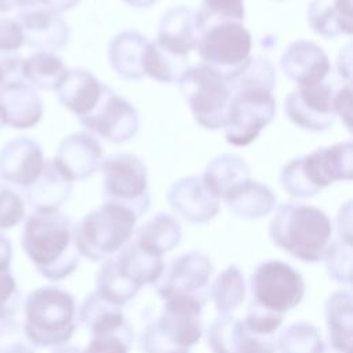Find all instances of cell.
<instances>
[{"label":"cell","mask_w":353,"mask_h":353,"mask_svg":"<svg viewBox=\"0 0 353 353\" xmlns=\"http://www.w3.org/2000/svg\"><path fill=\"white\" fill-rule=\"evenodd\" d=\"M22 248L41 276L61 280L70 274L79 258L73 250V226L59 210L34 211L22 232Z\"/></svg>","instance_id":"cell-1"},{"label":"cell","mask_w":353,"mask_h":353,"mask_svg":"<svg viewBox=\"0 0 353 353\" xmlns=\"http://www.w3.org/2000/svg\"><path fill=\"white\" fill-rule=\"evenodd\" d=\"M331 232V222L323 211L295 203L280 205L270 225L276 244L305 261H317L325 254Z\"/></svg>","instance_id":"cell-2"},{"label":"cell","mask_w":353,"mask_h":353,"mask_svg":"<svg viewBox=\"0 0 353 353\" xmlns=\"http://www.w3.org/2000/svg\"><path fill=\"white\" fill-rule=\"evenodd\" d=\"M23 331L34 346H55L65 343L73 334V296L54 285L32 291L23 305Z\"/></svg>","instance_id":"cell-3"},{"label":"cell","mask_w":353,"mask_h":353,"mask_svg":"<svg viewBox=\"0 0 353 353\" xmlns=\"http://www.w3.org/2000/svg\"><path fill=\"white\" fill-rule=\"evenodd\" d=\"M352 143L342 142L295 159L281 170L283 188L292 196L307 197L323 186L352 176Z\"/></svg>","instance_id":"cell-4"},{"label":"cell","mask_w":353,"mask_h":353,"mask_svg":"<svg viewBox=\"0 0 353 353\" xmlns=\"http://www.w3.org/2000/svg\"><path fill=\"white\" fill-rule=\"evenodd\" d=\"M179 85L194 119L203 127L212 130L225 127L234 95L230 80L200 65L186 69Z\"/></svg>","instance_id":"cell-5"},{"label":"cell","mask_w":353,"mask_h":353,"mask_svg":"<svg viewBox=\"0 0 353 353\" xmlns=\"http://www.w3.org/2000/svg\"><path fill=\"white\" fill-rule=\"evenodd\" d=\"M137 215L114 203H106L90 212L73 229L76 250L91 259H99L120 248L131 236Z\"/></svg>","instance_id":"cell-6"},{"label":"cell","mask_w":353,"mask_h":353,"mask_svg":"<svg viewBox=\"0 0 353 353\" xmlns=\"http://www.w3.org/2000/svg\"><path fill=\"white\" fill-rule=\"evenodd\" d=\"M196 47L203 65L232 80L250 61L251 36L240 22H221L204 28Z\"/></svg>","instance_id":"cell-7"},{"label":"cell","mask_w":353,"mask_h":353,"mask_svg":"<svg viewBox=\"0 0 353 353\" xmlns=\"http://www.w3.org/2000/svg\"><path fill=\"white\" fill-rule=\"evenodd\" d=\"M105 199L108 203L120 204L137 216L146 211L149 196L146 190V168L132 154H114L102 164Z\"/></svg>","instance_id":"cell-8"},{"label":"cell","mask_w":353,"mask_h":353,"mask_svg":"<svg viewBox=\"0 0 353 353\" xmlns=\"http://www.w3.org/2000/svg\"><path fill=\"white\" fill-rule=\"evenodd\" d=\"M272 91L265 88H241L233 95L225 137L229 143L247 145L254 141L259 131L274 114Z\"/></svg>","instance_id":"cell-9"},{"label":"cell","mask_w":353,"mask_h":353,"mask_svg":"<svg viewBox=\"0 0 353 353\" xmlns=\"http://www.w3.org/2000/svg\"><path fill=\"white\" fill-rule=\"evenodd\" d=\"M303 284L299 273L281 262L261 265L252 276L254 306L281 316L302 298Z\"/></svg>","instance_id":"cell-10"},{"label":"cell","mask_w":353,"mask_h":353,"mask_svg":"<svg viewBox=\"0 0 353 353\" xmlns=\"http://www.w3.org/2000/svg\"><path fill=\"white\" fill-rule=\"evenodd\" d=\"M79 121L88 130L113 142H123L134 137L138 130L135 109L106 85H102L99 99Z\"/></svg>","instance_id":"cell-11"},{"label":"cell","mask_w":353,"mask_h":353,"mask_svg":"<svg viewBox=\"0 0 353 353\" xmlns=\"http://www.w3.org/2000/svg\"><path fill=\"white\" fill-rule=\"evenodd\" d=\"M332 87L324 81L299 87L285 98L284 109L298 125L312 131H321L332 125L335 119Z\"/></svg>","instance_id":"cell-12"},{"label":"cell","mask_w":353,"mask_h":353,"mask_svg":"<svg viewBox=\"0 0 353 353\" xmlns=\"http://www.w3.org/2000/svg\"><path fill=\"white\" fill-rule=\"evenodd\" d=\"M44 163L43 149L34 139L14 138L0 150V178L26 189L39 178Z\"/></svg>","instance_id":"cell-13"},{"label":"cell","mask_w":353,"mask_h":353,"mask_svg":"<svg viewBox=\"0 0 353 353\" xmlns=\"http://www.w3.org/2000/svg\"><path fill=\"white\" fill-rule=\"evenodd\" d=\"M23 33V44L37 50L54 52L66 46L69 29L66 22L44 7L23 8L14 17Z\"/></svg>","instance_id":"cell-14"},{"label":"cell","mask_w":353,"mask_h":353,"mask_svg":"<svg viewBox=\"0 0 353 353\" xmlns=\"http://www.w3.org/2000/svg\"><path fill=\"white\" fill-rule=\"evenodd\" d=\"M101 156V145L92 135L74 132L59 143L52 163L72 182L91 175L98 168Z\"/></svg>","instance_id":"cell-15"},{"label":"cell","mask_w":353,"mask_h":353,"mask_svg":"<svg viewBox=\"0 0 353 353\" xmlns=\"http://www.w3.org/2000/svg\"><path fill=\"white\" fill-rule=\"evenodd\" d=\"M284 74L299 87L324 81L330 72V62L324 51L312 41L298 40L285 48L281 57Z\"/></svg>","instance_id":"cell-16"},{"label":"cell","mask_w":353,"mask_h":353,"mask_svg":"<svg viewBox=\"0 0 353 353\" xmlns=\"http://www.w3.org/2000/svg\"><path fill=\"white\" fill-rule=\"evenodd\" d=\"M168 199L175 211L194 222L211 218L218 210V197L210 189L203 175H193L174 183Z\"/></svg>","instance_id":"cell-17"},{"label":"cell","mask_w":353,"mask_h":353,"mask_svg":"<svg viewBox=\"0 0 353 353\" xmlns=\"http://www.w3.org/2000/svg\"><path fill=\"white\" fill-rule=\"evenodd\" d=\"M0 109L4 124L23 130L34 127L43 116V103L33 87L23 81L0 88Z\"/></svg>","instance_id":"cell-18"},{"label":"cell","mask_w":353,"mask_h":353,"mask_svg":"<svg viewBox=\"0 0 353 353\" xmlns=\"http://www.w3.org/2000/svg\"><path fill=\"white\" fill-rule=\"evenodd\" d=\"M199 36L196 12L186 7H175L161 18L156 43L174 54L185 57L189 50L196 47Z\"/></svg>","instance_id":"cell-19"},{"label":"cell","mask_w":353,"mask_h":353,"mask_svg":"<svg viewBox=\"0 0 353 353\" xmlns=\"http://www.w3.org/2000/svg\"><path fill=\"white\" fill-rule=\"evenodd\" d=\"M102 85L90 72L74 69L68 70L58 85V101L77 117L87 114L99 99Z\"/></svg>","instance_id":"cell-20"},{"label":"cell","mask_w":353,"mask_h":353,"mask_svg":"<svg viewBox=\"0 0 353 353\" xmlns=\"http://www.w3.org/2000/svg\"><path fill=\"white\" fill-rule=\"evenodd\" d=\"M72 182L51 161H46L39 178L26 188V200L36 211L58 210L69 197Z\"/></svg>","instance_id":"cell-21"},{"label":"cell","mask_w":353,"mask_h":353,"mask_svg":"<svg viewBox=\"0 0 353 353\" xmlns=\"http://www.w3.org/2000/svg\"><path fill=\"white\" fill-rule=\"evenodd\" d=\"M312 28L324 36L352 33V0H313L309 6Z\"/></svg>","instance_id":"cell-22"},{"label":"cell","mask_w":353,"mask_h":353,"mask_svg":"<svg viewBox=\"0 0 353 353\" xmlns=\"http://www.w3.org/2000/svg\"><path fill=\"white\" fill-rule=\"evenodd\" d=\"M148 40L138 32H124L109 46V59L113 69L125 79L143 76L142 59Z\"/></svg>","instance_id":"cell-23"},{"label":"cell","mask_w":353,"mask_h":353,"mask_svg":"<svg viewBox=\"0 0 353 353\" xmlns=\"http://www.w3.org/2000/svg\"><path fill=\"white\" fill-rule=\"evenodd\" d=\"M62 59L54 52L37 51L23 59L22 79L33 88L57 90L66 74Z\"/></svg>","instance_id":"cell-24"},{"label":"cell","mask_w":353,"mask_h":353,"mask_svg":"<svg viewBox=\"0 0 353 353\" xmlns=\"http://www.w3.org/2000/svg\"><path fill=\"white\" fill-rule=\"evenodd\" d=\"M223 197L230 210L241 216H262L274 203V196L266 186L250 179L232 188Z\"/></svg>","instance_id":"cell-25"},{"label":"cell","mask_w":353,"mask_h":353,"mask_svg":"<svg viewBox=\"0 0 353 353\" xmlns=\"http://www.w3.org/2000/svg\"><path fill=\"white\" fill-rule=\"evenodd\" d=\"M203 178L219 199L232 188L248 179V167L240 157L234 154H223L208 164Z\"/></svg>","instance_id":"cell-26"},{"label":"cell","mask_w":353,"mask_h":353,"mask_svg":"<svg viewBox=\"0 0 353 353\" xmlns=\"http://www.w3.org/2000/svg\"><path fill=\"white\" fill-rule=\"evenodd\" d=\"M142 69L143 74H149L159 81H179L186 70L185 57L163 48L156 41H148L143 51Z\"/></svg>","instance_id":"cell-27"},{"label":"cell","mask_w":353,"mask_h":353,"mask_svg":"<svg viewBox=\"0 0 353 353\" xmlns=\"http://www.w3.org/2000/svg\"><path fill=\"white\" fill-rule=\"evenodd\" d=\"M179 223L170 215L159 214L138 232V244L148 251L161 255L179 240Z\"/></svg>","instance_id":"cell-28"},{"label":"cell","mask_w":353,"mask_h":353,"mask_svg":"<svg viewBox=\"0 0 353 353\" xmlns=\"http://www.w3.org/2000/svg\"><path fill=\"white\" fill-rule=\"evenodd\" d=\"M243 15V0H204L201 10L196 12L200 32L214 23L241 22Z\"/></svg>","instance_id":"cell-29"},{"label":"cell","mask_w":353,"mask_h":353,"mask_svg":"<svg viewBox=\"0 0 353 353\" xmlns=\"http://www.w3.org/2000/svg\"><path fill=\"white\" fill-rule=\"evenodd\" d=\"M36 346L14 319L0 321V353H34Z\"/></svg>","instance_id":"cell-30"},{"label":"cell","mask_w":353,"mask_h":353,"mask_svg":"<svg viewBox=\"0 0 353 353\" xmlns=\"http://www.w3.org/2000/svg\"><path fill=\"white\" fill-rule=\"evenodd\" d=\"M25 216L22 196L8 186H0V230L17 226Z\"/></svg>","instance_id":"cell-31"},{"label":"cell","mask_w":353,"mask_h":353,"mask_svg":"<svg viewBox=\"0 0 353 353\" xmlns=\"http://www.w3.org/2000/svg\"><path fill=\"white\" fill-rule=\"evenodd\" d=\"M22 294L10 268L0 266V321L12 319L21 306Z\"/></svg>","instance_id":"cell-32"},{"label":"cell","mask_w":353,"mask_h":353,"mask_svg":"<svg viewBox=\"0 0 353 353\" xmlns=\"http://www.w3.org/2000/svg\"><path fill=\"white\" fill-rule=\"evenodd\" d=\"M124 328V323L95 330L97 338L87 347L85 353H125L128 338L117 336L116 332Z\"/></svg>","instance_id":"cell-33"},{"label":"cell","mask_w":353,"mask_h":353,"mask_svg":"<svg viewBox=\"0 0 353 353\" xmlns=\"http://www.w3.org/2000/svg\"><path fill=\"white\" fill-rule=\"evenodd\" d=\"M23 58L17 51H0V88L22 81Z\"/></svg>","instance_id":"cell-34"},{"label":"cell","mask_w":353,"mask_h":353,"mask_svg":"<svg viewBox=\"0 0 353 353\" xmlns=\"http://www.w3.org/2000/svg\"><path fill=\"white\" fill-rule=\"evenodd\" d=\"M23 46V33L15 18L0 17V51H17Z\"/></svg>","instance_id":"cell-35"},{"label":"cell","mask_w":353,"mask_h":353,"mask_svg":"<svg viewBox=\"0 0 353 353\" xmlns=\"http://www.w3.org/2000/svg\"><path fill=\"white\" fill-rule=\"evenodd\" d=\"M334 112L345 119V124L350 128V85L342 87L334 97Z\"/></svg>","instance_id":"cell-36"},{"label":"cell","mask_w":353,"mask_h":353,"mask_svg":"<svg viewBox=\"0 0 353 353\" xmlns=\"http://www.w3.org/2000/svg\"><path fill=\"white\" fill-rule=\"evenodd\" d=\"M39 7H44L55 14H59L62 11H66L72 8L74 4H77L79 0H37Z\"/></svg>","instance_id":"cell-37"},{"label":"cell","mask_w":353,"mask_h":353,"mask_svg":"<svg viewBox=\"0 0 353 353\" xmlns=\"http://www.w3.org/2000/svg\"><path fill=\"white\" fill-rule=\"evenodd\" d=\"M12 245L7 236L0 233V266H10Z\"/></svg>","instance_id":"cell-38"},{"label":"cell","mask_w":353,"mask_h":353,"mask_svg":"<svg viewBox=\"0 0 353 353\" xmlns=\"http://www.w3.org/2000/svg\"><path fill=\"white\" fill-rule=\"evenodd\" d=\"M34 7L33 0H0V12H10L12 10H23Z\"/></svg>","instance_id":"cell-39"},{"label":"cell","mask_w":353,"mask_h":353,"mask_svg":"<svg viewBox=\"0 0 353 353\" xmlns=\"http://www.w3.org/2000/svg\"><path fill=\"white\" fill-rule=\"evenodd\" d=\"M54 353H80V352L74 347H61V349H57Z\"/></svg>","instance_id":"cell-40"},{"label":"cell","mask_w":353,"mask_h":353,"mask_svg":"<svg viewBox=\"0 0 353 353\" xmlns=\"http://www.w3.org/2000/svg\"><path fill=\"white\" fill-rule=\"evenodd\" d=\"M4 125V119H3V113H1V109H0V130L3 128Z\"/></svg>","instance_id":"cell-41"}]
</instances>
